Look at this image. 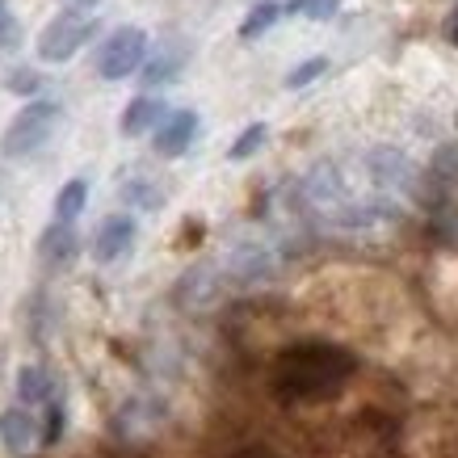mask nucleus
<instances>
[{
    "mask_svg": "<svg viewBox=\"0 0 458 458\" xmlns=\"http://www.w3.org/2000/svg\"><path fill=\"white\" fill-rule=\"evenodd\" d=\"M93 34H98V21H93V17H81V13L51 17L38 34V59L42 64H68Z\"/></svg>",
    "mask_w": 458,
    "mask_h": 458,
    "instance_id": "obj_3",
    "label": "nucleus"
},
{
    "mask_svg": "<svg viewBox=\"0 0 458 458\" xmlns=\"http://www.w3.org/2000/svg\"><path fill=\"white\" fill-rule=\"evenodd\" d=\"M223 269H227V278L240 282V286H257V282H269V278H274L278 261H274V252L261 249V244H240V249L227 252Z\"/></svg>",
    "mask_w": 458,
    "mask_h": 458,
    "instance_id": "obj_4",
    "label": "nucleus"
},
{
    "mask_svg": "<svg viewBox=\"0 0 458 458\" xmlns=\"http://www.w3.org/2000/svg\"><path fill=\"white\" fill-rule=\"evenodd\" d=\"M131 249H135V219L131 215H110L98 227V236H93V261L114 265V261H123Z\"/></svg>",
    "mask_w": 458,
    "mask_h": 458,
    "instance_id": "obj_6",
    "label": "nucleus"
},
{
    "mask_svg": "<svg viewBox=\"0 0 458 458\" xmlns=\"http://www.w3.org/2000/svg\"><path fill=\"white\" fill-rule=\"evenodd\" d=\"M64 4V13H81V17H89L93 9H98L101 0H59Z\"/></svg>",
    "mask_w": 458,
    "mask_h": 458,
    "instance_id": "obj_22",
    "label": "nucleus"
},
{
    "mask_svg": "<svg viewBox=\"0 0 458 458\" xmlns=\"http://www.w3.org/2000/svg\"><path fill=\"white\" fill-rule=\"evenodd\" d=\"M59 101H47V98H34L30 106L13 114V123L4 126V135H0V156L4 160H26L42 148V143L51 140V131L59 123Z\"/></svg>",
    "mask_w": 458,
    "mask_h": 458,
    "instance_id": "obj_1",
    "label": "nucleus"
},
{
    "mask_svg": "<svg viewBox=\"0 0 458 458\" xmlns=\"http://www.w3.org/2000/svg\"><path fill=\"white\" fill-rule=\"evenodd\" d=\"M168 118V106L152 93H140V98H131V106L123 110V135L126 140H140V135H152L156 126Z\"/></svg>",
    "mask_w": 458,
    "mask_h": 458,
    "instance_id": "obj_9",
    "label": "nucleus"
},
{
    "mask_svg": "<svg viewBox=\"0 0 458 458\" xmlns=\"http://www.w3.org/2000/svg\"><path fill=\"white\" fill-rule=\"evenodd\" d=\"M282 17V4L278 0H252V9L244 13V21H240V38L252 42L261 38L265 30H274V21Z\"/></svg>",
    "mask_w": 458,
    "mask_h": 458,
    "instance_id": "obj_13",
    "label": "nucleus"
},
{
    "mask_svg": "<svg viewBox=\"0 0 458 458\" xmlns=\"http://www.w3.org/2000/svg\"><path fill=\"white\" fill-rule=\"evenodd\" d=\"M194 135H198V114H194V110H168V118L156 126L152 148H156V156H165V160H177V156L190 152Z\"/></svg>",
    "mask_w": 458,
    "mask_h": 458,
    "instance_id": "obj_5",
    "label": "nucleus"
},
{
    "mask_svg": "<svg viewBox=\"0 0 458 458\" xmlns=\"http://www.w3.org/2000/svg\"><path fill=\"white\" fill-rule=\"evenodd\" d=\"M265 140H269V126H265V123H249L236 135V143L227 148V160H232V165H240V160H252V156L265 148Z\"/></svg>",
    "mask_w": 458,
    "mask_h": 458,
    "instance_id": "obj_15",
    "label": "nucleus"
},
{
    "mask_svg": "<svg viewBox=\"0 0 458 458\" xmlns=\"http://www.w3.org/2000/svg\"><path fill=\"white\" fill-rule=\"evenodd\" d=\"M123 202L126 207H140V210H160L165 207V190L160 185H152L148 177H135L123 185Z\"/></svg>",
    "mask_w": 458,
    "mask_h": 458,
    "instance_id": "obj_16",
    "label": "nucleus"
},
{
    "mask_svg": "<svg viewBox=\"0 0 458 458\" xmlns=\"http://www.w3.org/2000/svg\"><path fill=\"white\" fill-rule=\"evenodd\" d=\"M21 51V21L9 9V0H0V55H17Z\"/></svg>",
    "mask_w": 458,
    "mask_h": 458,
    "instance_id": "obj_18",
    "label": "nucleus"
},
{
    "mask_svg": "<svg viewBox=\"0 0 458 458\" xmlns=\"http://www.w3.org/2000/svg\"><path fill=\"white\" fill-rule=\"evenodd\" d=\"M185 59H190V47H185V42H165V47H160L152 59H143L140 81L148 84V89L173 84L181 76V68H185Z\"/></svg>",
    "mask_w": 458,
    "mask_h": 458,
    "instance_id": "obj_8",
    "label": "nucleus"
},
{
    "mask_svg": "<svg viewBox=\"0 0 458 458\" xmlns=\"http://www.w3.org/2000/svg\"><path fill=\"white\" fill-rule=\"evenodd\" d=\"M38 437V425L30 417L26 408H9V412H0V442L9 445L13 454H30V445Z\"/></svg>",
    "mask_w": 458,
    "mask_h": 458,
    "instance_id": "obj_10",
    "label": "nucleus"
},
{
    "mask_svg": "<svg viewBox=\"0 0 458 458\" xmlns=\"http://www.w3.org/2000/svg\"><path fill=\"white\" fill-rule=\"evenodd\" d=\"M148 59V30L143 26H118L98 51V76L101 81H126L135 76Z\"/></svg>",
    "mask_w": 458,
    "mask_h": 458,
    "instance_id": "obj_2",
    "label": "nucleus"
},
{
    "mask_svg": "<svg viewBox=\"0 0 458 458\" xmlns=\"http://www.w3.org/2000/svg\"><path fill=\"white\" fill-rule=\"evenodd\" d=\"M64 437V403L47 400V425H42V445H55Z\"/></svg>",
    "mask_w": 458,
    "mask_h": 458,
    "instance_id": "obj_21",
    "label": "nucleus"
},
{
    "mask_svg": "<svg viewBox=\"0 0 458 458\" xmlns=\"http://www.w3.org/2000/svg\"><path fill=\"white\" fill-rule=\"evenodd\" d=\"M370 168H375V181H383V185H400V190H412V185H417V168L408 165L400 152L378 148V152L370 156Z\"/></svg>",
    "mask_w": 458,
    "mask_h": 458,
    "instance_id": "obj_11",
    "label": "nucleus"
},
{
    "mask_svg": "<svg viewBox=\"0 0 458 458\" xmlns=\"http://www.w3.org/2000/svg\"><path fill=\"white\" fill-rule=\"evenodd\" d=\"M76 252H81V236H76L72 223H51V227H42V236H38V261L42 265L64 269V265L76 261Z\"/></svg>",
    "mask_w": 458,
    "mask_h": 458,
    "instance_id": "obj_7",
    "label": "nucleus"
},
{
    "mask_svg": "<svg viewBox=\"0 0 458 458\" xmlns=\"http://www.w3.org/2000/svg\"><path fill=\"white\" fill-rule=\"evenodd\" d=\"M286 17H307V21H333L341 13V0H286L282 4Z\"/></svg>",
    "mask_w": 458,
    "mask_h": 458,
    "instance_id": "obj_17",
    "label": "nucleus"
},
{
    "mask_svg": "<svg viewBox=\"0 0 458 458\" xmlns=\"http://www.w3.org/2000/svg\"><path fill=\"white\" fill-rule=\"evenodd\" d=\"M17 400L21 403H47L51 400V375L42 370V366H21L17 370Z\"/></svg>",
    "mask_w": 458,
    "mask_h": 458,
    "instance_id": "obj_14",
    "label": "nucleus"
},
{
    "mask_svg": "<svg viewBox=\"0 0 458 458\" xmlns=\"http://www.w3.org/2000/svg\"><path fill=\"white\" fill-rule=\"evenodd\" d=\"M328 72V59L324 55H311V59H303V64H294L291 72H286V89H307V84H316L319 76Z\"/></svg>",
    "mask_w": 458,
    "mask_h": 458,
    "instance_id": "obj_19",
    "label": "nucleus"
},
{
    "mask_svg": "<svg viewBox=\"0 0 458 458\" xmlns=\"http://www.w3.org/2000/svg\"><path fill=\"white\" fill-rule=\"evenodd\" d=\"M89 207V181L84 177H72L64 181V190L55 194V223H76Z\"/></svg>",
    "mask_w": 458,
    "mask_h": 458,
    "instance_id": "obj_12",
    "label": "nucleus"
},
{
    "mask_svg": "<svg viewBox=\"0 0 458 458\" xmlns=\"http://www.w3.org/2000/svg\"><path fill=\"white\" fill-rule=\"evenodd\" d=\"M4 89L9 93H17V98H38V89H42V76L34 68H13L9 76H4Z\"/></svg>",
    "mask_w": 458,
    "mask_h": 458,
    "instance_id": "obj_20",
    "label": "nucleus"
}]
</instances>
